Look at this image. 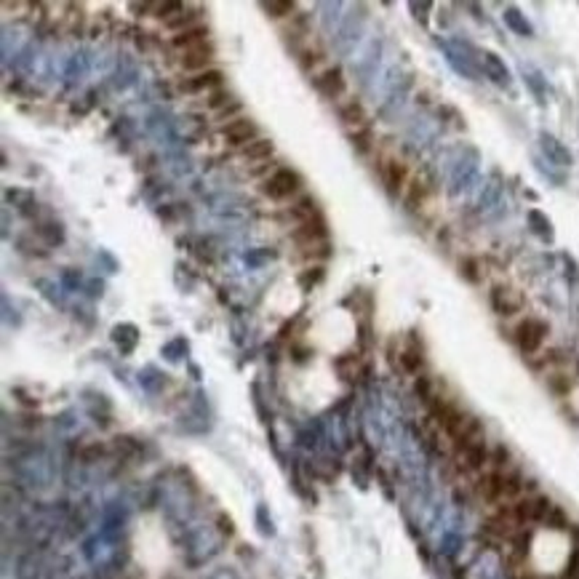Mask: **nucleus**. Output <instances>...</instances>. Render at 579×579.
I'll return each mask as SVG.
<instances>
[{
    "label": "nucleus",
    "mask_w": 579,
    "mask_h": 579,
    "mask_svg": "<svg viewBox=\"0 0 579 579\" xmlns=\"http://www.w3.org/2000/svg\"><path fill=\"white\" fill-rule=\"evenodd\" d=\"M400 361H403V369H406V371H417V369L422 366V355L417 350H403L400 352Z\"/></svg>",
    "instance_id": "4be33fe9"
},
{
    "label": "nucleus",
    "mask_w": 579,
    "mask_h": 579,
    "mask_svg": "<svg viewBox=\"0 0 579 579\" xmlns=\"http://www.w3.org/2000/svg\"><path fill=\"white\" fill-rule=\"evenodd\" d=\"M195 19H198V13H193V11H181V16H177V19H171L169 25L171 27H187V25H193ZM190 30V27H187Z\"/></svg>",
    "instance_id": "a878e982"
},
{
    "label": "nucleus",
    "mask_w": 579,
    "mask_h": 579,
    "mask_svg": "<svg viewBox=\"0 0 579 579\" xmlns=\"http://www.w3.org/2000/svg\"><path fill=\"white\" fill-rule=\"evenodd\" d=\"M369 139H371V131H369V129H361V131L352 133V145L358 147L361 153H366V150H369Z\"/></svg>",
    "instance_id": "b1692460"
},
{
    "label": "nucleus",
    "mask_w": 579,
    "mask_h": 579,
    "mask_svg": "<svg viewBox=\"0 0 579 579\" xmlns=\"http://www.w3.org/2000/svg\"><path fill=\"white\" fill-rule=\"evenodd\" d=\"M544 337H547V326H544L542 321H537V318H526V321L515 328L518 347L526 352V355H531V352L539 350V347H542V342H544Z\"/></svg>",
    "instance_id": "f03ea898"
},
{
    "label": "nucleus",
    "mask_w": 579,
    "mask_h": 579,
    "mask_svg": "<svg viewBox=\"0 0 579 579\" xmlns=\"http://www.w3.org/2000/svg\"><path fill=\"white\" fill-rule=\"evenodd\" d=\"M491 304L499 315H515L523 307V297L513 289H494L491 291Z\"/></svg>",
    "instance_id": "39448f33"
},
{
    "label": "nucleus",
    "mask_w": 579,
    "mask_h": 579,
    "mask_svg": "<svg viewBox=\"0 0 579 579\" xmlns=\"http://www.w3.org/2000/svg\"><path fill=\"white\" fill-rule=\"evenodd\" d=\"M155 11V16H169V11H184V8H181V3H163V6H157Z\"/></svg>",
    "instance_id": "cd10ccee"
},
{
    "label": "nucleus",
    "mask_w": 579,
    "mask_h": 579,
    "mask_svg": "<svg viewBox=\"0 0 579 579\" xmlns=\"http://www.w3.org/2000/svg\"><path fill=\"white\" fill-rule=\"evenodd\" d=\"M486 56V70H489V78L496 80V83H507V67L502 64V59L496 54H483Z\"/></svg>",
    "instance_id": "dca6fc26"
},
{
    "label": "nucleus",
    "mask_w": 579,
    "mask_h": 579,
    "mask_svg": "<svg viewBox=\"0 0 579 579\" xmlns=\"http://www.w3.org/2000/svg\"><path fill=\"white\" fill-rule=\"evenodd\" d=\"M238 112H241V105L235 102V105H229V107H222V109H219L217 118H219V121H229V123H232V118H235ZM235 121H238V118H235Z\"/></svg>",
    "instance_id": "bb28decb"
},
{
    "label": "nucleus",
    "mask_w": 579,
    "mask_h": 579,
    "mask_svg": "<svg viewBox=\"0 0 579 579\" xmlns=\"http://www.w3.org/2000/svg\"><path fill=\"white\" fill-rule=\"evenodd\" d=\"M262 8H265L270 16H289V13L294 11V3H277V0H270V3H262Z\"/></svg>",
    "instance_id": "412c9836"
},
{
    "label": "nucleus",
    "mask_w": 579,
    "mask_h": 579,
    "mask_svg": "<svg viewBox=\"0 0 579 579\" xmlns=\"http://www.w3.org/2000/svg\"><path fill=\"white\" fill-rule=\"evenodd\" d=\"M299 187H302L299 174H294V171L289 169H277L275 174L265 181V195H270L273 201H286V198H291L294 193H299Z\"/></svg>",
    "instance_id": "f257e3e1"
},
{
    "label": "nucleus",
    "mask_w": 579,
    "mask_h": 579,
    "mask_svg": "<svg viewBox=\"0 0 579 579\" xmlns=\"http://www.w3.org/2000/svg\"><path fill=\"white\" fill-rule=\"evenodd\" d=\"M219 83H222V73L219 70H205V73H198L195 78L184 80L181 88L190 91V94H198V91H214Z\"/></svg>",
    "instance_id": "6e6552de"
},
{
    "label": "nucleus",
    "mask_w": 579,
    "mask_h": 579,
    "mask_svg": "<svg viewBox=\"0 0 579 579\" xmlns=\"http://www.w3.org/2000/svg\"><path fill=\"white\" fill-rule=\"evenodd\" d=\"M205 35H208V30H205V27H190V30H181L179 35L171 40V46H174V49L190 51V49H195V46L205 43Z\"/></svg>",
    "instance_id": "f8f14e48"
},
{
    "label": "nucleus",
    "mask_w": 579,
    "mask_h": 579,
    "mask_svg": "<svg viewBox=\"0 0 579 579\" xmlns=\"http://www.w3.org/2000/svg\"><path fill=\"white\" fill-rule=\"evenodd\" d=\"M294 238L299 243H307V246H313V243L323 241L326 238V225H323V219H310V222H304V225H299V227L294 229Z\"/></svg>",
    "instance_id": "1a4fd4ad"
},
{
    "label": "nucleus",
    "mask_w": 579,
    "mask_h": 579,
    "mask_svg": "<svg viewBox=\"0 0 579 579\" xmlns=\"http://www.w3.org/2000/svg\"><path fill=\"white\" fill-rule=\"evenodd\" d=\"M342 121H345V126H355V131L369 129V126H366V109H363L361 102L345 105V107H342Z\"/></svg>",
    "instance_id": "ddd939ff"
},
{
    "label": "nucleus",
    "mask_w": 579,
    "mask_h": 579,
    "mask_svg": "<svg viewBox=\"0 0 579 579\" xmlns=\"http://www.w3.org/2000/svg\"><path fill=\"white\" fill-rule=\"evenodd\" d=\"M486 462H489V448H486L483 441H475L470 446L459 448V465L465 470H481Z\"/></svg>",
    "instance_id": "423d86ee"
},
{
    "label": "nucleus",
    "mask_w": 579,
    "mask_h": 579,
    "mask_svg": "<svg viewBox=\"0 0 579 579\" xmlns=\"http://www.w3.org/2000/svg\"><path fill=\"white\" fill-rule=\"evenodd\" d=\"M337 369L339 374L345 376V379H358L363 371V363L358 355H345V358H339L337 361Z\"/></svg>",
    "instance_id": "2eb2a0df"
},
{
    "label": "nucleus",
    "mask_w": 579,
    "mask_h": 579,
    "mask_svg": "<svg viewBox=\"0 0 579 579\" xmlns=\"http://www.w3.org/2000/svg\"><path fill=\"white\" fill-rule=\"evenodd\" d=\"M505 19H507V25L513 27L515 32H520V35H531V27H529V22L520 16V11H515V8H510V11L505 13Z\"/></svg>",
    "instance_id": "aec40b11"
},
{
    "label": "nucleus",
    "mask_w": 579,
    "mask_h": 579,
    "mask_svg": "<svg viewBox=\"0 0 579 579\" xmlns=\"http://www.w3.org/2000/svg\"><path fill=\"white\" fill-rule=\"evenodd\" d=\"M475 270H478V262H475V259H465V262H462V273H465V277L472 280V283L481 280V273H475Z\"/></svg>",
    "instance_id": "393cba45"
},
{
    "label": "nucleus",
    "mask_w": 579,
    "mask_h": 579,
    "mask_svg": "<svg viewBox=\"0 0 579 579\" xmlns=\"http://www.w3.org/2000/svg\"><path fill=\"white\" fill-rule=\"evenodd\" d=\"M222 136H225L227 145L232 147H246V145H251L253 139H259V136H256V126H253L251 121H246V118H238V121L227 123V126L222 129Z\"/></svg>",
    "instance_id": "7ed1b4c3"
},
{
    "label": "nucleus",
    "mask_w": 579,
    "mask_h": 579,
    "mask_svg": "<svg viewBox=\"0 0 579 579\" xmlns=\"http://www.w3.org/2000/svg\"><path fill=\"white\" fill-rule=\"evenodd\" d=\"M227 102H229L227 91H211V94H208V99H205V105H208L211 109H217V112L222 107H227Z\"/></svg>",
    "instance_id": "5701e85b"
},
{
    "label": "nucleus",
    "mask_w": 579,
    "mask_h": 579,
    "mask_svg": "<svg viewBox=\"0 0 579 579\" xmlns=\"http://www.w3.org/2000/svg\"><path fill=\"white\" fill-rule=\"evenodd\" d=\"M424 198H427V184H424L422 179H414L409 184V195H406V203H409V208H417Z\"/></svg>",
    "instance_id": "a211bd4d"
},
{
    "label": "nucleus",
    "mask_w": 579,
    "mask_h": 579,
    "mask_svg": "<svg viewBox=\"0 0 579 579\" xmlns=\"http://www.w3.org/2000/svg\"><path fill=\"white\" fill-rule=\"evenodd\" d=\"M323 277V273H321V267H315V273H307V275H302V286L307 289L310 283H315V280H321Z\"/></svg>",
    "instance_id": "c85d7f7f"
},
{
    "label": "nucleus",
    "mask_w": 579,
    "mask_h": 579,
    "mask_svg": "<svg viewBox=\"0 0 579 579\" xmlns=\"http://www.w3.org/2000/svg\"><path fill=\"white\" fill-rule=\"evenodd\" d=\"M315 85H318V91H321L323 97L337 99L339 94L345 91V75H342L339 67H331V70H326L323 75L315 78Z\"/></svg>",
    "instance_id": "0eeeda50"
},
{
    "label": "nucleus",
    "mask_w": 579,
    "mask_h": 579,
    "mask_svg": "<svg viewBox=\"0 0 579 579\" xmlns=\"http://www.w3.org/2000/svg\"><path fill=\"white\" fill-rule=\"evenodd\" d=\"M211 59H214V51H211V46L201 43V46H195V49H190V51H184V54H181V67H184V70H203Z\"/></svg>",
    "instance_id": "9d476101"
},
{
    "label": "nucleus",
    "mask_w": 579,
    "mask_h": 579,
    "mask_svg": "<svg viewBox=\"0 0 579 579\" xmlns=\"http://www.w3.org/2000/svg\"><path fill=\"white\" fill-rule=\"evenodd\" d=\"M406 177H409V171H406V166L400 163V160H387L385 166V181H387V190L393 195L400 193V187L406 184Z\"/></svg>",
    "instance_id": "9b49d317"
},
{
    "label": "nucleus",
    "mask_w": 579,
    "mask_h": 579,
    "mask_svg": "<svg viewBox=\"0 0 579 579\" xmlns=\"http://www.w3.org/2000/svg\"><path fill=\"white\" fill-rule=\"evenodd\" d=\"M542 142H544V150H547V155H550V157H555V160H558V163H563V166H566V163H571V155H568L563 147L558 145V139H553V136L542 133Z\"/></svg>",
    "instance_id": "f3484780"
},
{
    "label": "nucleus",
    "mask_w": 579,
    "mask_h": 579,
    "mask_svg": "<svg viewBox=\"0 0 579 579\" xmlns=\"http://www.w3.org/2000/svg\"><path fill=\"white\" fill-rule=\"evenodd\" d=\"M291 217L299 219V222H310V219H315V201L313 198H304V201H299V203L291 208Z\"/></svg>",
    "instance_id": "6ab92c4d"
},
{
    "label": "nucleus",
    "mask_w": 579,
    "mask_h": 579,
    "mask_svg": "<svg viewBox=\"0 0 579 579\" xmlns=\"http://www.w3.org/2000/svg\"><path fill=\"white\" fill-rule=\"evenodd\" d=\"M273 142L270 139H253L251 145H246L241 150V155L246 157V160H265V157L273 155Z\"/></svg>",
    "instance_id": "4468645a"
},
{
    "label": "nucleus",
    "mask_w": 579,
    "mask_h": 579,
    "mask_svg": "<svg viewBox=\"0 0 579 579\" xmlns=\"http://www.w3.org/2000/svg\"><path fill=\"white\" fill-rule=\"evenodd\" d=\"M478 491L486 502H499L505 499V472L502 470H491L489 475H483L478 481Z\"/></svg>",
    "instance_id": "20e7f679"
}]
</instances>
